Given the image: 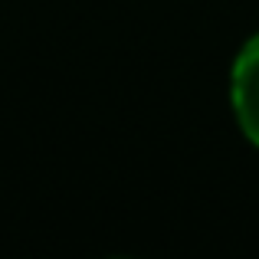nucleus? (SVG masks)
I'll return each instance as SVG.
<instances>
[{
    "instance_id": "nucleus-1",
    "label": "nucleus",
    "mask_w": 259,
    "mask_h": 259,
    "mask_svg": "<svg viewBox=\"0 0 259 259\" xmlns=\"http://www.w3.org/2000/svg\"><path fill=\"white\" fill-rule=\"evenodd\" d=\"M230 105L236 125L259 148V33L243 43L230 69Z\"/></svg>"
}]
</instances>
